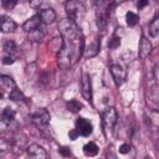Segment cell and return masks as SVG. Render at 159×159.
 Listing matches in <instances>:
<instances>
[{
    "label": "cell",
    "instance_id": "1",
    "mask_svg": "<svg viewBox=\"0 0 159 159\" xmlns=\"http://www.w3.org/2000/svg\"><path fill=\"white\" fill-rule=\"evenodd\" d=\"M84 52V37H62V47L57 52V63L61 68L67 70L73 66Z\"/></svg>",
    "mask_w": 159,
    "mask_h": 159
},
{
    "label": "cell",
    "instance_id": "2",
    "mask_svg": "<svg viewBox=\"0 0 159 159\" xmlns=\"http://www.w3.org/2000/svg\"><path fill=\"white\" fill-rule=\"evenodd\" d=\"M65 10L67 14V17L72 19L73 21H81L86 14V9L83 4L78 0H68L65 4Z\"/></svg>",
    "mask_w": 159,
    "mask_h": 159
},
{
    "label": "cell",
    "instance_id": "3",
    "mask_svg": "<svg viewBox=\"0 0 159 159\" xmlns=\"http://www.w3.org/2000/svg\"><path fill=\"white\" fill-rule=\"evenodd\" d=\"M50 118H51V116H50L48 111L45 109V108H40V109H37V111L31 116V122H32V124H34L35 127L42 129V128H45V127L48 125Z\"/></svg>",
    "mask_w": 159,
    "mask_h": 159
},
{
    "label": "cell",
    "instance_id": "4",
    "mask_svg": "<svg viewBox=\"0 0 159 159\" xmlns=\"http://www.w3.org/2000/svg\"><path fill=\"white\" fill-rule=\"evenodd\" d=\"M117 119H118V113L114 107H108L104 109V112L102 114V120H103V127L106 129L111 130L114 127V124L117 123Z\"/></svg>",
    "mask_w": 159,
    "mask_h": 159
},
{
    "label": "cell",
    "instance_id": "5",
    "mask_svg": "<svg viewBox=\"0 0 159 159\" xmlns=\"http://www.w3.org/2000/svg\"><path fill=\"white\" fill-rule=\"evenodd\" d=\"M81 94L87 102L92 103V81L91 76L86 72L82 73L81 78Z\"/></svg>",
    "mask_w": 159,
    "mask_h": 159
},
{
    "label": "cell",
    "instance_id": "6",
    "mask_svg": "<svg viewBox=\"0 0 159 159\" xmlns=\"http://www.w3.org/2000/svg\"><path fill=\"white\" fill-rule=\"evenodd\" d=\"M109 71H111V75H112V77L114 80L116 86L117 87H120L125 82V80H127V72H125V70L120 65L113 63V65H111Z\"/></svg>",
    "mask_w": 159,
    "mask_h": 159
},
{
    "label": "cell",
    "instance_id": "7",
    "mask_svg": "<svg viewBox=\"0 0 159 159\" xmlns=\"http://www.w3.org/2000/svg\"><path fill=\"white\" fill-rule=\"evenodd\" d=\"M75 125H76V130L78 132V134L82 137H89L93 132V125L87 118H83V117L77 118Z\"/></svg>",
    "mask_w": 159,
    "mask_h": 159
},
{
    "label": "cell",
    "instance_id": "8",
    "mask_svg": "<svg viewBox=\"0 0 159 159\" xmlns=\"http://www.w3.org/2000/svg\"><path fill=\"white\" fill-rule=\"evenodd\" d=\"M0 86H1V96H10L16 87V83L15 81L10 77V76H6V75H2L0 77Z\"/></svg>",
    "mask_w": 159,
    "mask_h": 159
},
{
    "label": "cell",
    "instance_id": "9",
    "mask_svg": "<svg viewBox=\"0 0 159 159\" xmlns=\"http://www.w3.org/2000/svg\"><path fill=\"white\" fill-rule=\"evenodd\" d=\"M27 155L30 158L34 159H46L47 158V153L43 149V147H41L40 144H30L27 147Z\"/></svg>",
    "mask_w": 159,
    "mask_h": 159
},
{
    "label": "cell",
    "instance_id": "10",
    "mask_svg": "<svg viewBox=\"0 0 159 159\" xmlns=\"http://www.w3.org/2000/svg\"><path fill=\"white\" fill-rule=\"evenodd\" d=\"M147 124L152 129H159V111L157 109H148L144 114Z\"/></svg>",
    "mask_w": 159,
    "mask_h": 159
},
{
    "label": "cell",
    "instance_id": "11",
    "mask_svg": "<svg viewBox=\"0 0 159 159\" xmlns=\"http://www.w3.org/2000/svg\"><path fill=\"white\" fill-rule=\"evenodd\" d=\"M114 0H93L97 15H109V9L113 5Z\"/></svg>",
    "mask_w": 159,
    "mask_h": 159
},
{
    "label": "cell",
    "instance_id": "12",
    "mask_svg": "<svg viewBox=\"0 0 159 159\" xmlns=\"http://www.w3.org/2000/svg\"><path fill=\"white\" fill-rule=\"evenodd\" d=\"M152 42L145 37V36H142L140 37V41H139V50H138V55H139V58L142 60H145L150 52H152Z\"/></svg>",
    "mask_w": 159,
    "mask_h": 159
},
{
    "label": "cell",
    "instance_id": "13",
    "mask_svg": "<svg viewBox=\"0 0 159 159\" xmlns=\"http://www.w3.org/2000/svg\"><path fill=\"white\" fill-rule=\"evenodd\" d=\"M41 17H40V15H34L32 17H30L29 20H26L25 22H24V25H22V29H24V31H26V32H32V31H35V30H37L39 27H40V25H41Z\"/></svg>",
    "mask_w": 159,
    "mask_h": 159
},
{
    "label": "cell",
    "instance_id": "14",
    "mask_svg": "<svg viewBox=\"0 0 159 159\" xmlns=\"http://www.w3.org/2000/svg\"><path fill=\"white\" fill-rule=\"evenodd\" d=\"M0 26H1V31H2L4 34L14 32L15 29H16V24H15V21H14L10 16H6V15H2V16H1Z\"/></svg>",
    "mask_w": 159,
    "mask_h": 159
},
{
    "label": "cell",
    "instance_id": "15",
    "mask_svg": "<svg viewBox=\"0 0 159 159\" xmlns=\"http://www.w3.org/2000/svg\"><path fill=\"white\" fill-rule=\"evenodd\" d=\"M99 48H101V40L94 39V40L86 47V50H84V56H86L87 58L93 57V56H96V55L99 52Z\"/></svg>",
    "mask_w": 159,
    "mask_h": 159
},
{
    "label": "cell",
    "instance_id": "16",
    "mask_svg": "<svg viewBox=\"0 0 159 159\" xmlns=\"http://www.w3.org/2000/svg\"><path fill=\"white\" fill-rule=\"evenodd\" d=\"M14 118H15V112H14L10 107H6V108L2 111V113H1V119H0L1 127L5 128V127L10 125V123L14 120Z\"/></svg>",
    "mask_w": 159,
    "mask_h": 159
},
{
    "label": "cell",
    "instance_id": "17",
    "mask_svg": "<svg viewBox=\"0 0 159 159\" xmlns=\"http://www.w3.org/2000/svg\"><path fill=\"white\" fill-rule=\"evenodd\" d=\"M14 145V139L12 137L7 135V134H1V138H0V152L4 154L6 152H9Z\"/></svg>",
    "mask_w": 159,
    "mask_h": 159
},
{
    "label": "cell",
    "instance_id": "18",
    "mask_svg": "<svg viewBox=\"0 0 159 159\" xmlns=\"http://www.w3.org/2000/svg\"><path fill=\"white\" fill-rule=\"evenodd\" d=\"M39 15L43 24H52L56 19V12L53 11V9H43L40 11Z\"/></svg>",
    "mask_w": 159,
    "mask_h": 159
},
{
    "label": "cell",
    "instance_id": "19",
    "mask_svg": "<svg viewBox=\"0 0 159 159\" xmlns=\"http://www.w3.org/2000/svg\"><path fill=\"white\" fill-rule=\"evenodd\" d=\"M83 153L87 157H94V155H97L98 154V147H97V144L93 143V142H88L87 144L83 145Z\"/></svg>",
    "mask_w": 159,
    "mask_h": 159
},
{
    "label": "cell",
    "instance_id": "20",
    "mask_svg": "<svg viewBox=\"0 0 159 159\" xmlns=\"http://www.w3.org/2000/svg\"><path fill=\"white\" fill-rule=\"evenodd\" d=\"M149 35L152 37H157L159 35V14L150 21L149 24Z\"/></svg>",
    "mask_w": 159,
    "mask_h": 159
},
{
    "label": "cell",
    "instance_id": "21",
    "mask_svg": "<svg viewBox=\"0 0 159 159\" xmlns=\"http://www.w3.org/2000/svg\"><path fill=\"white\" fill-rule=\"evenodd\" d=\"M66 107H67V109H68L70 112L77 113V112H80V111L83 108V104H82L80 101H77V99H70V101L66 103Z\"/></svg>",
    "mask_w": 159,
    "mask_h": 159
},
{
    "label": "cell",
    "instance_id": "22",
    "mask_svg": "<svg viewBox=\"0 0 159 159\" xmlns=\"http://www.w3.org/2000/svg\"><path fill=\"white\" fill-rule=\"evenodd\" d=\"M2 47L9 55H15L17 51V45L15 43L14 40H5L2 43Z\"/></svg>",
    "mask_w": 159,
    "mask_h": 159
},
{
    "label": "cell",
    "instance_id": "23",
    "mask_svg": "<svg viewBox=\"0 0 159 159\" xmlns=\"http://www.w3.org/2000/svg\"><path fill=\"white\" fill-rule=\"evenodd\" d=\"M125 21H127V25H128V26L133 27V26H135V25L138 24L139 17H138L137 14H134V12H132V11H128V12L125 14Z\"/></svg>",
    "mask_w": 159,
    "mask_h": 159
},
{
    "label": "cell",
    "instance_id": "24",
    "mask_svg": "<svg viewBox=\"0 0 159 159\" xmlns=\"http://www.w3.org/2000/svg\"><path fill=\"white\" fill-rule=\"evenodd\" d=\"M150 99L154 104L159 106V84H155L150 89Z\"/></svg>",
    "mask_w": 159,
    "mask_h": 159
},
{
    "label": "cell",
    "instance_id": "25",
    "mask_svg": "<svg viewBox=\"0 0 159 159\" xmlns=\"http://www.w3.org/2000/svg\"><path fill=\"white\" fill-rule=\"evenodd\" d=\"M9 99H11V101H21V99H24V94L20 92V89L15 88L14 92L9 96Z\"/></svg>",
    "mask_w": 159,
    "mask_h": 159
},
{
    "label": "cell",
    "instance_id": "26",
    "mask_svg": "<svg viewBox=\"0 0 159 159\" xmlns=\"http://www.w3.org/2000/svg\"><path fill=\"white\" fill-rule=\"evenodd\" d=\"M119 45H120V39L117 37V36H113V37L109 40V42H108V47L112 48V50L119 47Z\"/></svg>",
    "mask_w": 159,
    "mask_h": 159
},
{
    "label": "cell",
    "instance_id": "27",
    "mask_svg": "<svg viewBox=\"0 0 159 159\" xmlns=\"http://www.w3.org/2000/svg\"><path fill=\"white\" fill-rule=\"evenodd\" d=\"M16 4H17V0H2V6L6 10H12Z\"/></svg>",
    "mask_w": 159,
    "mask_h": 159
},
{
    "label": "cell",
    "instance_id": "28",
    "mask_svg": "<svg viewBox=\"0 0 159 159\" xmlns=\"http://www.w3.org/2000/svg\"><path fill=\"white\" fill-rule=\"evenodd\" d=\"M30 39L34 40V41H41V39H42V34H40V30L37 29V30L30 32Z\"/></svg>",
    "mask_w": 159,
    "mask_h": 159
},
{
    "label": "cell",
    "instance_id": "29",
    "mask_svg": "<svg viewBox=\"0 0 159 159\" xmlns=\"http://www.w3.org/2000/svg\"><path fill=\"white\" fill-rule=\"evenodd\" d=\"M130 149H132L130 144L124 143V144H122V145L119 147V153H120V154H127V153H129V150H130Z\"/></svg>",
    "mask_w": 159,
    "mask_h": 159
},
{
    "label": "cell",
    "instance_id": "30",
    "mask_svg": "<svg viewBox=\"0 0 159 159\" xmlns=\"http://www.w3.org/2000/svg\"><path fill=\"white\" fill-rule=\"evenodd\" d=\"M14 62H15L14 55H7V56H5V57L2 58V63H4V65H12Z\"/></svg>",
    "mask_w": 159,
    "mask_h": 159
},
{
    "label": "cell",
    "instance_id": "31",
    "mask_svg": "<svg viewBox=\"0 0 159 159\" xmlns=\"http://www.w3.org/2000/svg\"><path fill=\"white\" fill-rule=\"evenodd\" d=\"M58 153H60V155H62V157H71V155H72L71 149H68V148H66V147L60 148V149H58Z\"/></svg>",
    "mask_w": 159,
    "mask_h": 159
},
{
    "label": "cell",
    "instance_id": "32",
    "mask_svg": "<svg viewBox=\"0 0 159 159\" xmlns=\"http://www.w3.org/2000/svg\"><path fill=\"white\" fill-rule=\"evenodd\" d=\"M42 4V0H29V5L32 9H39Z\"/></svg>",
    "mask_w": 159,
    "mask_h": 159
},
{
    "label": "cell",
    "instance_id": "33",
    "mask_svg": "<svg viewBox=\"0 0 159 159\" xmlns=\"http://www.w3.org/2000/svg\"><path fill=\"white\" fill-rule=\"evenodd\" d=\"M153 73H154V78H155V81H157V83L159 84V62L155 63L154 70H153Z\"/></svg>",
    "mask_w": 159,
    "mask_h": 159
},
{
    "label": "cell",
    "instance_id": "34",
    "mask_svg": "<svg viewBox=\"0 0 159 159\" xmlns=\"http://www.w3.org/2000/svg\"><path fill=\"white\" fill-rule=\"evenodd\" d=\"M78 135H80V134H78V132L76 130V128L68 132V137H70V139H72V140H75V139H76Z\"/></svg>",
    "mask_w": 159,
    "mask_h": 159
},
{
    "label": "cell",
    "instance_id": "35",
    "mask_svg": "<svg viewBox=\"0 0 159 159\" xmlns=\"http://www.w3.org/2000/svg\"><path fill=\"white\" fill-rule=\"evenodd\" d=\"M148 2H149V0H138L137 6H138V9H143L148 5Z\"/></svg>",
    "mask_w": 159,
    "mask_h": 159
},
{
    "label": "cell",
    "instance_id": "36",
    "mask_svg": "<svg viewBox=\"0 0 159 159\" xmlns=\"http://www.w3.org/2000/svg\"><path fill=\"white\" fill-rule=\"evenodd\" d=\"M157 150L159 152V137H158V139H157Z\"/></svg>",
    "mask_w": 159,
    "mask_h": 159
},
{
    "label": "cell",
    "instance_id": "37",
    "mask_svg": "<svg viewBox=\"0 0 159 159\" xmlns=\"http://www.w3.org/2000/svg\"><path fill=\"white\" fill-rule=\"evenodd\" d=\"M57 1H58V2H65V4H66L68 0H57Z\"/></svg>",
    "mask_w": 159,
    "mask_h": 159
}]
</instances>
